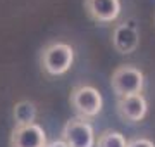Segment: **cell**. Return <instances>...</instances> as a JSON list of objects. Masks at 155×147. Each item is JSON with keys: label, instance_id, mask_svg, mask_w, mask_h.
Masks as SVG:
<instances>
[{"label": "cell", "instance_id": "6da1fadb", "mask_svg": "<svg viewBox=\"0 0 155 147\" xmlns=\"http://www.w3.org/2000/svg\"><path fill=\"white\" fill-rule=\"evenodd\" d=\"M74 62V49L64 42H52L43 47L40 64L48 76H62L71 69Z\"/></svg>", "mask_w": 155, "mask_h": 147}, {"label": "cell", "instance_id": "7a4b0ae2", "mask_svg": "<svg viewBox=\"0 0 155 147\" xmlns=\"http://www.w3.org/2000/svg\"><path fill=\"white\" fill-rule=\"evenodd\" d=\"M110 85L112 90L117 97H129V95H138L143 92L145 87V74L141 69L124 64L117 66L112 71L110 76Z\"/></svg>", "mask_w": 155, "mask_h": 147}, {"label": "cell", "instance_id": "3957f363", "mask_svg": "<svg viewBox=\"0 0 155 147\" xmlns=\"http://www.w3.org/2000/svg\"><path fill=\"white\" fill-rule=\"evenodd\" d=\"M69 101H71V108L83 119L98 116L104 106L102 94L91 85H76L71 90Z\"/></svg>", "mask_w": 155, "mask_h": 147}, {"label": "cell", "instance_id": "277c9868", "mask_svg": "<svg viewBox=\"0 0 155 147\" xmlns=\"http://www.w3.org/2000/svg\"><path fill=\"white\" fill-rule=\"evenodd\" d=\"M62 140L69 147H95L93 126L83 118H71L64 125Z\"/></svg>", "mask_w": 155, "mask_h": 147}, {"label": "cell", "instance_id": "5b68a950", "mask_svg": "<svg viewBox=\"0 0 155 147\" xmlns=\"http://www.w3.org/2000/svg\"><path fill=\"white\" fill-rule=\"evenodd\" d=\"M11 147H47L45 130L38 123L16 126L11 133Z\"/></svg>", "mask_w": 155, "mask_h": 147}, {"label": "cell", "instance_id": "8992f818", "mask_svg": "<svg viewBox=\"0 0 155 147\" xmlns=\"http://www.w3.org/2000/svg\"><path fill=\"white\" fill-rule=\"evenodd\" d=\"M84 9L97 23H114L121 14V0H84Z\"/></svg>", "mask_w": 155, "mask_h": 147}, {"label": "cell", "instance_id": "52a82bcc", "mask_svg": "<svg viewBox=\"0 0 155 147\" xmlns=\"http://www.w3.org/2000/svg\"><path fill=\"white\" fill-rule=\"evenodd\" d=\"M148 104L141 94L129 97H119L117 99V113L127 123H138L147 116Z\"/></svg>", "mask_w": 155, "mask_h": 147}, {"label": "cell", "instance_id": "ba28073f", "mask_svg": "<svg viewBox=\"0 0 155 147\" xmlns=\"http://www.w3.org/2000/svg\"><path fill=\"white\" fill-rule=\"evenodd\" d=\"M112 45L119 54H131L140 45V33L133 24L121 23L114 28L112 33Z\"/></svg>", "mask_w": 155, "mask_h": 147}, {"label": "cell", "instance_id": "9c48e42d", "mask_svg": "<svg viewBox=\"0 0 155 147\" xmlns=\"http://www.w3.org/2000/svg\"><path fill=\"white\" fill-rule=\"evenodd\" d=\"M14 121L16 126H26V125H33L38 114V109L31 101H19L14 104Z\"/></svg>", "mask_w": 155, "mask_h": 147}, {"label": "cell", "instance_id": "30bf717a", "mask_svg": "<svg viewBox=\"0 0 155 147\" xmlns=\"http://www.w3.org/2000/svg\"><path fill=\"white\" fill-rule=\"evenodd\" d=\"M97 147H127V142L121 132L105 130L98 135Z\"/></svg>", "mask_w": 155, "mask_h": 147}, {"label": "cell", "instance_id": "8fae6325", "mask_svg": "<svg viewBox=\"0 0 155 147\" xmlns=\"http://www.w3.org/2000/svg\"><path fill=\"white\" fill-rule=\"evenodd\" d=\"M127 147H155V144L148 138H133L127 142Z\"/></svg>", "mask_w": 155, "mask_h": 147}, {"label": "cell", "instance_id": "7c38bea8", "mask_svg": "<svg viewBox=\"0 0 155 147\" xmlns=\"http://www.w3.org/2000/svg\"><path fill=\"white\" fill-rule=\"evenodd\" d=\"M47 147H69L64 140H54L50 142V144H47Z\"/></svg>", "mask_w": 155, "mask_h": 147}, {"label": "cell", "instance_id": "4fadbf2b", "mask_svg": "<svg viewBox=\"0 0 155 147\" xmlns=\"http://www.w3.org/2000/svg\"><path fill=\"white\" fill-rule=\"evenodd\" d=\"M153 21H155V17H153Z\"/></svg>", "mask_w": 155, "mask_h": 147}]
</instances>
